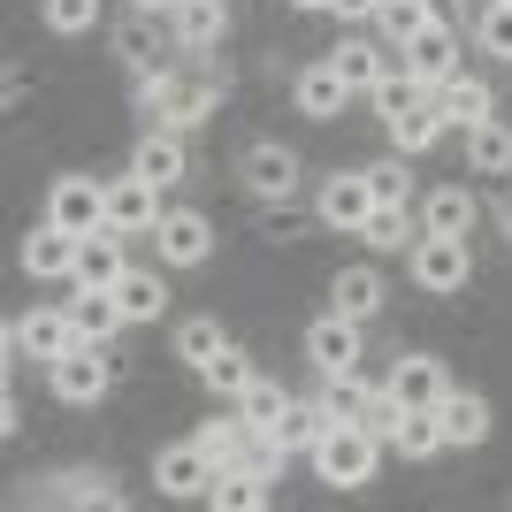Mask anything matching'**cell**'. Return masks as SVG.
<instances>
[{
  "label": "cell",
  "instance_id": "1",
  "mask_svg": "<svg viewBox=\"0 0 512 512\" xmlns=\"http://www.w3.org/2000/svg\"><path fill=\"white\" fill-rule=\"evenodd\" d=\"M306 459H314V474L329 482V490H360V482H375L383 428H367V421H329V436H321Z\"/></svg>",
  "mask_w": 512,
  "mask_h": 512
},
{
  "label": "cell",
  "instance_id": "2",
  "mask_svg": "<svg viewBox=\"0 0 512 512\" xmlns=\"http://www.w3.org/2000/svg\"><path fill=\"white\" fill-rule=\"evenodd\" d=\"M214 92H222V69L214 77H138V107H146V123H161V130H184V123H199L214 107Z\"/></svg>",
  "mask_w": 512,
  "mask_h": 512
},
{
  "label": "cell",
  "instance_id": "3",
  "mask_svg": "<svg viewBox=\"0 0 512 512\" xmlns=\"http://www.w3.org/2000/svg\"><path fill=\"white\" fill-rule=\"evenodd\" d=\"M413 283H421L428 299H459L467 291V276H474V253H467V237H436V230H421L413 237Z\"/></svg>",
  "mask_w": 512,
  "mask_h": 512
},
{
  "label": "cell",
  "instance_id": "4",
  "mask_svg": "<svg viewBox=\"0 0 512 512\" xmlns=\"http://www.w3.org/2000/svg\"><path fill=\"white\" fill-rule=\"evenodd\" d=\"M46 375H54V398H62V406H100V398H107V383H115V360H107L100 344H85V337H77V344L62 352V360L46 367Z\"/></svg>",
  "mask_w": 512,
  "mask_h": 512
},
{
  "label": "cell",
  "instance_id": "5",
  "mask_svg": "<svg viewBox=\"0 0 512 512\" xmlns=\"http://www.w3.org/2000/svg\"><path fill=\"white\" fill-rule=\"evenodd\" d=\"M161 184H153V176H107V230H123V237H153L161 230Z\"/></svg>",
  "mask_w": 512,
  "mask_h": 512
},
{
  "label": "cell",
  "instance_id": "6",
  "mask_svg": "<svg viewBox=\"0 0 512 512\" xmlns=\"http://www.w3.org/2000/svg\"><path fill=\"white\" fill-rule=\"evenodd\" d=\"M8 344H16L23 360H46V367H54L69 344H77V314H69V306H31V314L8 329Z\"/></svg>",
  "mask_w": 512,
  "mask_h": 512
},
{
  "label": "cell",
  "instance_id": "7",
  "mask_svg": "<svg viewBox=\"0 0 512 512\" xmlns=\"http://www.w3.org/2000/svg\"><path fill=\"white\" fill-rule=\"evenodd\" d=\"M46 222H62V230H107V184L92 176H54V192H46Z\"/></svg>",
  "mask_w": 512,
  "mask_h": 512
},
{
  "label": "cell",
  "instance_id": "8",
  "mask_svg": "<svg viewBox=\"0 0 512 512\" xmlns=\"http://www.w3.org/2000/svg\"><path fill=\"white\" fill-rule=\"evenodd\" d=\"M153 253L169 260V268H199L214 253V222L199 207H169L161 214V230H153Z\"/></svg>",
  "mask_w": 512,
  "mask_h": 512
},
{
  "label": "cell",
  "instance_id": "9",
  "mask_svg": "<svg viewBox=\"0 0 512 512\" xmlns=\"http://www.w3.org/2000/svg\"><path fill=\"white\" fill-rule=\"evenodd\" d=\"M77 245H85L77 230H62V222H39V230L23 237V268H31L39 283H77Z\"/></svg>",
  "mask_w": 512,
  "mask_h": 512
},
{
  "label": "cell",
  "instance_id": "10",
  "mask_svg": "<svg viewBox=\"0 0 512 512\" xmlns=\"http://www.w3.org/2000/svg\"><path fill=\"white\" fill-rule=\"evenodd\" d=\"M306 360L321 367V375H344V367H360V321L352 314H321L314 329H306Z\"/></svg>",
  "mask_w": 512,
  "mask_h": 512
},
{
  "label": "cell",
  "instance_id": "11",
  "mask_svg": "<svg viewBox=\"0 0 512 512\" xmlns=\"http://www.w3.org/2000/svg\"><path fill=\"white\" fill-rule=\"evenodd\" d=\"M444 390H451L444 360H428V352H406V360L390 367L383 398H390V406H444Z\"/></svg>",
  "mask_w": 512,
  "mask_h": 512
},
{
  "label": "cell",
  "instance_id": "12",
  "mask_svg": "<svg viewBox=\"0 0 512 512\" xmlns=\"http://www.w3.org/2000/svg\"><path fill=\"white\" fill-rule=\"evenodd\" d=\"M207 482H214V459L199 451V436L192 444H169L153 459V490L161 497H207Z\"/></svg>",
  "mask_w": 512,
  "mask_h": 512
},
{
  "label": "cell",
  "instance_id": "13",
  "mask_svg": "<svg viewBox=\"0 0 512 512\" xmlns=\"http://www.w3.org/2000/svg\"><path fill=\"white\" fill-rule=\"evenodd\" d=\"M375 214V192H367V169H344V176H329L321 184V222L329 230H344V237H360V222Z\"/></svg>",
  "mask_w": 512,
  "mask_h": 512
},
{
  "label": "cell",
  "instance_id": "14",
  "mask_svg": "<svg viewBox=\"0 0 512 512\" xmlns=\"http://www.w3.org/2000/svg\"><path fill=\"white\" fill-rule=\"evenodd\" d=\"M123 276H130L123 230H85V245H77V291H115Z\"/></svg>",
  "mask_w": 512,
  "mask_h": 512
},
{
  "label": "cell",
  "instance_id": "15",
  "mask_svg": "<svg viewBox=\"0 0 512 512\" xmlns=\"http://www.w3.org/2000/svg\"><path fill=\"white\" fill-rule=\"evenodd\" d=\"M321 406H329V421H375V406H383V383H375L367 367L321 375Z\"/></svg>",
  "mask_w": 512,
  "mask_h": 512
},
{
  "label": "cell",
  "instance_id": "16",
  "mask_svg": "<svg viewBox=\"0 0 512 512\" xmlns=\"http://www.w3.org/2000/svg\"><path fill=\"white\" fill-rule=\"evenodd\" d=\"M291 100H299V115H314V123H337V115H344V100H352V85H344V77H337V62L321 54L314 69H299Z\"/></svg>",
  "mask_w": 512,
  "mask_h": 512
},
{
  "label": "cell",
  "instance_id": "17",
  "mask_svg": "<svg viewBox=\"0 0 512 512\" xmlns=\"http://www.w3.org/2000/svg\"><path fill=\"white\" fill-rule=\"evenodd\" d=\"M406 62H413V77H421L428 92L444 85V77H459V39H451V23H444V16L428 23L421 39H406Z\"/></svg>",
  "mask_w": 512,
  "mask_h": 512
},
{
  "label": "cell",
  "instance_id": "18",
  "mask_svg": "<svg viewBox=\"0 0 512 512\" xmlns=\"http://www.w3.org/2000/svg\"><path fill=\"white\" fill-rule=\"evenodd\" d=\"M169 31H176L184 54H207V46L230 31V8H222V0H176V8H169Z\"/></svg>",
  "mask_w": 512,
  "mask_h": 512
},
{
  "label": "cell",
  "instance_id": "19",
  "mask_svg": "<svg viewBox=\"0 0 512 512\" xmlns=\"http://www.w3.org/2000/svg\"><path fill=\"white\" fill-rule=\"evenodd\" d=\"M245 184H253L260 199H291L299 192V153L291 146H253L245 153Z\"/></svg>",
  "mask_w": 512,
  "mask_h": 512
},
{
  "label": "cell",
  "instance_id": "20",
  "mask_svg": "<svg viewBox=\"0 0 512 512\" xmlns=\"http://www.w3.org/2000/svg\"><path fill=\"white\" fill-rule=\"evenodd\" d=\"M130 169H138V176H153V184L169 192L176 176H184V138H176V130H161V123H153L146 138H138V153H130Z\"/></svg>",
  "mask_w": 512,
  "mask_h": 512
},
{
  "label": "cell",
  "instance_id": "21",
  "mask_svg": "<svg viewBox=\"0 0 512 512\" xmlns=\"http://www.w3.org/2000/svg\"><path fill=\"white\" fill-rule=\"evenodd\" d=\"M444 130H451V115L436 107V92H428L421 107H406V115H390V146H398V153H428L436 138H444Z\"/></svg>",
  "mask_w": 512,
  "mask_h": 512
},
{
  "label": "cell",
  "instance_id": "22",
  "mask_svg": "<svg viewBox=\"0 0 512 512\" xmlns=\"http://www.w3.org/2000/svg\"><path fill=\"white\" fill-rule=\"evenodd\" d=\"M436 107H444L451 123L459 130H474V123H490V85H482V77H467V69H459V77H444V85H436Z\"/></svg>",
  "mask_w": 512,
  "mask_h": 512
},
{
  "label": "cell",
  "instance_id": "23",
  "mask_svg": "<svg viewBox=\"0 0 512 512\" xmlns=\"http://www.w3.org/2000/svg\"><path fill=\"white\" fill-rule=\"evenodd\" d=\"M268 490H276V482H268V474H253V467H222V474L207 482L214 512H260V505H268Z\"/></svg>",
  "mask_w": 512,
  "mask_h": 512
},
{
  "label": "cell",
  "instance_id": "24",
  "mask_svg": "<svg viewBox=\"0 0 512 512\" xmlns=\"http://www.w3.org/2000/svg\"><path fill=\"white\" fill-rule=\"evenodd\" d=\"M375 306H383V276H375V268H337V283H329V314L367 321Z\"/></svg>",
  "mask_w": 512,
  "mask_h": 512
},
{
  "label": "cell",
  "instance_id": "25",
  "mask_svg": "<svg viewBox=\"0 0 512 512\" xmlns=\"http://www.w3.org/2000/svg\"><path fill=\"white\" fill-rule=\"evenodd\" d=\"M291 413V390L283 383H268V375H253V383L237 390V421L245 428H260V436H276V421Z\"/></svg>",
  "mask_w": 512,
  "mask_h": 512
},
{
  "label": "cell",
  "instance_id": "26",
  "mask_svg": "<svg viewBox=\"0 0 512 512\" xmlns=\"http://www.w3.org/2000/svg\"><path fill=\"white\" fill-rule=\"evenodd\" d=\"M69 314H77V337H85V344H107V337L130 321L115 291H77V299H69Z\"/></svg>",
  "mask_w": 512,
  "mask_h": 512
},
{
  "label": "cell",
  "instance_id": "27",
  "mask_svg": "<svg viewBox=\"0 0 512 512\" xmlns=\"http://www.w3.org/2000/svg\"><path fill=\"white\" fill-rule=\"evenodd\" d=\"M421 230H436V237H467V230H474V192H467V184H444V192H428Z\"/></svg>",
  "mask_w": 512,
  "mask_h": 512
},
{
  "label": "cell",
  "instance_id": "28",
  "mask_svg": "<svg viewBox=\"0 0 512 512\" xmlns=\"http://www.w3.org/2000/svg\"><path fill=\"white\" fill-rule=\"evenodd\" d=\"M321 436H329V406H321V398H291V413L276 421V444L283 451H314Z\"/></svg>",
  "mask_w": 512,
  "mask_h": 512
},
{
  "label": "cell",
  "instance_id": "29",
  "mask_svg": "<svg viewBox=\"0 0 512 512\" xmlns=\"http://www.w3.org/2000/svg\"><path fill=\"white\" fill-rule=\"evenodd\" d=\"M329 62H337V77L352 92H375L383 85V46L375 39H344V46H329Z\"/></svg>",
  "mask_w": 512,
  "mask_h": 512
},
{
  "label": "cell",
  "instance_id": "30",
  "mask_svg": "<svg viewBox=\"0 0 512 512\" xmlns=\"http://www.w3.org/2000/svg\"><path fill=\"white\" fill-rule=\"evenodd\" d=\"M444 436L451 444H482V436H490V406H482V398H474V390H444Z\"/></svg>",
  "mask_w": 512,
  "mask_h": 512
},
{
  "label": "cell",
  "instance_id": "31",
  "mask_svg": "<svg viewBox=\"0 0 512 512\" xmlns=\"http://www.w3.org/2000/svg\"><path fill=\"white\" fill-rule=\"evenodd\" d=\"M428 23H436V8H428V0H375V31H383L390 46L421 39Z\"/></svg>",
  "mask_w": 512,
  "mask_h": 512
},
{
  "label": "cell",
  "instance_id": "32",
  "mask_svg": "<svg viewBox=\"0 0 512 512\" xmlns=\"http://www.w3.org/2000/svg\"><path fill=\"white\" fill-rule=\"evenodd\" d=\"M467 161H474L482 176H505V169H512V130L497 123V115H490V123H474V130H467Z\"/></svg>",
  "mask_w": 512,
  "mask_h": 512
},
{
  "label": "cell",
  "instance_id": "33",
  "mask_svg": "<svg viewBox=\"0 0 512 512\" xmlns=\"http://www.w3.org/2000/svg\"><path fill=\"white\" fill-rule=\"evenodd\" d=\"M115 299H123V314H130V321H153L161 306H169V283L153 276V268H130V276L115 283Z\"/></svg>",
  "mask_w": 512,
  "mask_h": 512
},
{
  "label": "cell",
  "instance_id": "34",
  "mask_svg": "<svg viewBox=\"0 0 512 512\" xmlns=\"http://www.w3.org/2000/svg\"><path fill=\"white\" fill-rule=\"evenodd\" d=\"M245 436H253V428H245V421H214V428H199V451H207V459H214V474L245 459Z\"/></svg>",
  "mask_w": 512,
  "mask_h": 512
},
{
  "label": "cell",
  "instance_id": "35",
  "mask_svg": "<svg viewBox=\"0 0 512 512\" xmlns=\"http://www.w3.org/2000/svg\"><path fill=\"white\" fill-rule=\"evenodd\" d=\"M222 344H230V337H222V329H214V321L199 314V321H184V329H176V360H192V367H207L214 352H222Z\"/></svg>",
  "mask_w": 512,
  "mask_h": 512
},
{
  "label": "cell",
  "instance_id": "36",
  "mask_svg": "<svg viewBox=\"0 0 512 512\" xmlns=\"http://www.w3.org/2000/svg\"><path fill=\"white\" fill-rule=\"evenodd\" d=\"M199 375H207L214 390H230V398H237V390L253 383V360H245V352H237V344H222V352H214V360L199 367Z\"/></svg>",
  "mask_w": 512,
  "mask_h": 512
},
{
  "label": "cell",
  "instance_id": "37",
  "mask_svg": "<svg viewBox=\"0 0 512 512\" xmlns=\"http://www.w3.org/2000/svg\"><path fill=\"white\" fill-rule=\"evenodd\" d=\"M92 23H100V0H46V31L77 39V31H92Z\"/></svg>",
  "mask_w": 512,
  "mask_h": 512
},
{
  "label": "cell",
  "instance_id": "38",
  "mask_svg": "<svg viewBox=\"0 0 512 512\" xmlns=\"http://www.w3.org/2000/svg\"><path fill=\"white\" fill-rule=\"evenodd\" d=\"M421 100H428V85L413 77V69H406V77H383V85H375V107H383V123H390V115H406V107H421Z\"/></svg>",
  "mask_w": 512,
  "mask_h": 512
},
{
  "label": "cell",
  "instance_id": "39",
  "mask_svg": "<svg viewBox=\"0 0 512 512\" xmlns=\"http://www.w3.org/2000/svg\"><path fill=\"white\" fill-rule=\"evenodd\" d=\"M360 237H367V245H383V253H390V245H413V237H406V207H383V199H375V214L360 222Z\"/></svg>",
  "mask_w": 512,
  "mask_h": 512
},
{
  "label": "cell",
  "instance_id": "40",
  "mask_svg": "<svg viewBox=\"0 0 512 512\" xmlns=\"http://www.w3.org/2000/svg\"><path fill=\"white\" fill-rule=\"evenodd\" d=\"M115 46H123V62L138 69V77H153V69H161V62H153V31H146V16H130L123 31H115Z\"/></svg>",
  "mask_w": 512,
  "mask_h": 512
},
{
  "label": "cell",
  "instance_id": "41",
  "mask_svg": "<svg viewBox=\"0 0 512 512\" xmlns=\"http://www.w3.org/2000/svg\"><path fill=\"white\" fill-rule=\"evenodd\" d=\"M367 192L383 199V207H406V169H398V153H390V161H367Z\"/></svg>",
  "mask_w": 512,
  "mask_h": 512
},
{
  "label": "cell",
  "instance_id": "42",
  "mask_svg": "<svg viewBox=\"0 0 512 512\" xmlns=\"http://www.w3.org/2000/svg\"><path fill=\"white\" fill-rule=\"evenodd\" d=\"M482 46L512 62V0H490V8H482Z\"/></svg>",
  "mask_w": 512,
  "mask_h": 512
},
{
  "label": "cell",
  "instance_id": "43",
  "mask_svg": "<svg viewBox=\"0 0 512 512\" xmlns=\"http://www.w3.org/2000/svg\"><path fill=\"white\" fill-rule=\"evenodd\" d=\"M337 16H352V23H375V0H337Z\"/></svg>",
  "mask_w": 512,
  "mask_h": 512
},
{
  "label": "cell",
  "instance_id": "44",
  "mask_svg": "<svg viewBox=\"0 0 512 512\" xmlns=\"http://www.w3.org/2000/svg\"><path fill=\"white\" fill-rule=\"evenodd\" d=\"M497 222H505V237H512V184L497 192Z\"/></svg>",
  "mask_w": 512,
  "mask_h": 512
},
{
  "label": "cell",
  "instance_id": "45",
  "mask_svg": "<svg viewBox=\"0 0 512 512\" xmlns=\"http://www.w3.org/2000/svg\"><path fill=\"white\" fill-rule=\"evenodd\" d=\"M153 8H176V0H138V16H153Z\"/></svg>",
  "mask_w": 512,
  "mask_h": 512
},
{
  "label": "cell",
  "instance_id": "46",
  "mask_svg": "<svg viewBox=\"0 0 512 512\" xmlns=\"http://www.w3.org/2000/svg\"><path fill=\"white\" fill-rule=\"evenodd\" d=\"M299 8H337V0H299Z\"/></svg>",
  "mask_w": 512,
  "mask_h": 512
}]
</instances>
